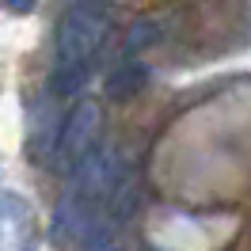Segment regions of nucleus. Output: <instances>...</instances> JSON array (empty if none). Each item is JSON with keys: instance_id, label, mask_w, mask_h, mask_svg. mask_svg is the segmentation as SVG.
Here are the masks:
<instances>
[{"instance_id": "obj_2", "label": "nucleus", "mask_w": 251, "mask_h": 251, "mask_svg": "<svg viewBox=\"0 0 251 251\" xmlns=\"http://www.w3.org/2000/svg\"><path fill=\"white\" fill-rule=\"evenodd\" d=\"M114 187H118V160L99 149L80 172H73V183L57 205V217H53V236H61V240L80 236L95 221L99 205L107 202V194Z\"/></svg>"}, {"instance_id": "obj_1", "label": "nucleus", "mask_w": 251, "mask_h": 251, "mask_svg": "<svg viewBox=\"0 0 251 251\" xmlns=\"http://www.w3.org/2000/svg\"><path fill=\"white\" fill-rule=\"evenodd\" d=\"M110 31V4L107 0H76L57 23L53 34V95H76L95 69V57Z\"/></svg>"}, {"instance_id": "obj_3", "label": "nucleus", "mask_w": 251, "mask_h": 251, "mask_svg": "<svg viewBox=\"0 0 251 251\" xmlns=\"http://www.w3.org/2000/svg\"><path fill=\"white\" fill-rule=\"evenodd\" d=\"M99 133H103V107L95 99H80L65 114L57 141H53V168L65 175L80 172L88 160L99 152Z\"/></svg>"}, {"instance_id": "obj_4", "label": "nucleus", "mask_w": 251, "mask_h": 251, "mask_svg": "<svg viewBox=\"0 0 251 251\" xmlns=\"http://www.w3.org/2000/svg\"><path fill=\"white\" fill-rule=\"evenodd\" d=\"M145 80H149V69H145L137 57L126 53V61L107 76V95L110 99H129V95H137L145 88Z\"/></svg>"}, {"instance_id": "obj_6", "label": "nucleus", "mask_w": 251, "mask_h": 251, "mask_svg": "<svg viewBox=\"0 0 251 251\" xmlns=\"http://www.w3.org/2000/svg\"><path fill=\"white\" fill-rule=\"evenodd\" d=\"M4 4H8V12H12V16H27V12L34 8V0H4Z\"/></svg>"}, {"instance_id": "obj_5", "label": "nucleus", "mask_w": 251, "mask_h": 251, "mask_svg": "<svg viewBox=\"0 0 251 251\" xmlns=\"http://www.w3.org/2000/svg\"><path fill=\"white\" fill-rule=\"evenodd\" d=\"M92 251H122V248H118V236H114V232H103V228H99Z\"/></svg>"}]
</instances>
